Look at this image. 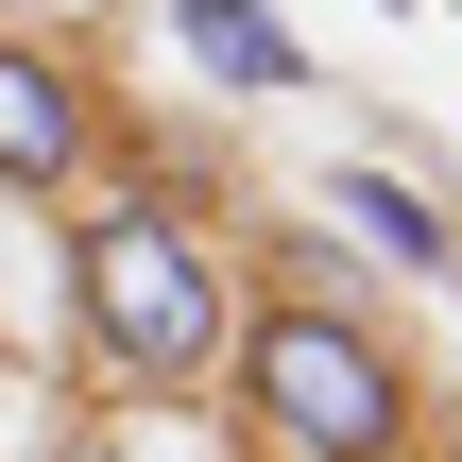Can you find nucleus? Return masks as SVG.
<instances>
[{
	"mask_svg": "<svg viewBox=\"0 0 462 462\" xmlns=\"http://www.w3.org/2000/svg\"><path fill=\"white\" fill-rule=\"evenodd\" d=\"M69 326H86L120 377H154V394H206V377H223V343H240L223 240H206L171 189H120V206H86V223H69Z\"/></svg>",
	"mask_w": 462,
	"mask_h": 462,
	"instance_id": "f257e3e1",
	"label": "nucleus"
},
{
	"mask_svg": "<svg viewBox=\"0 0 462 462\" xmlns=\"http://www.w3.org/2000/svg\"><path fill=\"white\" fill-rule=\"evenodd\" d=\"M223 377H240V411H257L291 462H394V446H411V360H394L360 309H326V291L240 309Z\"/></svg>",
	"mask_w": 462,
	"mask_h": 462,
	"instance_id": "f03ea898",
	"label": "nucleus"
},
{
	"mask_svg": "<svg viewBox=\"0 0 462 462\" xmlns=\"http://www.w3.org/2000/svg\"><path fill=\"white\" fill-rule=\"evenodd\" d=\"M171 34H189V51H206L223 86H291V69H309V51H291V34H274L257 0H171Z\"/></svg>",
	"mask_w": 462,
	"mask_h": 462,
	"instance_id": "39448f33",
	"label": "nucleus"
},
{
	"mask_svg": "<svg viewBox=\"0 0 462 462\" xmlns=\"http://www.w3.org/2000/svg\"><path fill=\"white\" fill-rule=\"evenodd\" d=\"M86 154H103V86H86L69 51L0 34V189H69Z\"/></svg>",
	"mask_w": 462,
	"mask_h": 462,
	"instance_id": "7ed1b4c3",
	"label": "nucleus"
},
{
	"mask_svg": "<svg viewBox=\"0 0 462 462\" xmlns=\"http://www.w3.org/2000/svg\"><path fill=\"white\" fill-rule=\"evenodd\" d=\"M0 17H17V0H0Z\"/></svg>",
	"mask_w": 462,
	"mask_h": 462,
	"instance_id": "423d86ee",
	"label": "nucleus"
},
{
	"mask_svg": "<svg viewBox=\"0 0 462 462\" xmlns=\"http://www.w3.org/2000/svg\"><path fill=\"white\" fill-rule=\"evenodd\" d=\"M326 206H343V240H377L394 274H462V240H446V206H429L411 171H343Z\"/></svg>",
	"mask_w": 462,
	"mask_h": 462,
	"instance_id": "20e7f679",
	"label": "nucleus"
}]
</instances>
